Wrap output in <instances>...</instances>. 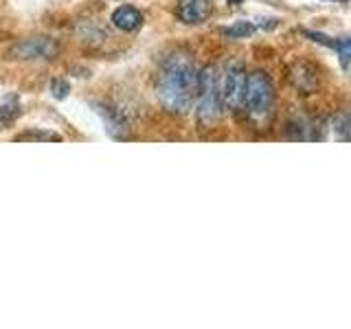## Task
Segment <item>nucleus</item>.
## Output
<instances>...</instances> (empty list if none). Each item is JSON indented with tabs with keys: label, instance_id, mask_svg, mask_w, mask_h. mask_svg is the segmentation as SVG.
<instances>
[{
	"label": "nucleus",
	"instance_id": "4",
	"mask_svg": "<svg viewBox=\"0 0 351 329\" xmlns=\"http://www.w3.org/2000/svg\"><path fill=\"white\" fill-rule=\"evenodd\" d=\"M244 86H246V69L241 62H230L222 75V101L228 108L244 106Z\"/></svg>",
	"mask_w": 351,
	"mask_h": 329
},
{
	"label": "nucleus",
	"instance_id": "7",
	"mask_svg": "<svg viewBox=\"0 0 351 329\" xmlns=\"http://www.w3.org/2000/svg\"><path fill=\"white\" fill-rule=\"evenodd\" d=\"M143 22H145V16H143L141 11L136 7H132V5L119 7V9H114V14H112V25L119 31H125V33L138 31L143 27Z\"/></svg>",
	"mask_w": 351,
	"mask_h": 329
},
{
	"label": "nucleus",
	"instance_id": "8",
	"mask_svg": "<svg viewBox=\"0 0 351 329\" xmlns=\"http://www.w3.org/2000/svg\"><path fill=\"white\" fill-rule=\"evenodd\" d=\"M20 114V99L16 95L5 97V101L0 103V121L3 123H11Z\"/></svg>",
	"mask_w": 351,
	"mask_h": 329
},
{
	"label": "nucleus",
	"instance_id": "3",
	"mask_svg": "<svg viewBox=\"0 0 351 329\" xmlns=\"http://www.w3.org/2000/svg\"><path fill=\"white\" fill-rule=\"evenodd\" d=\"M272 103H274V88L272 82L266 73L255 71L246 77V86H244V106L248 110V114L257 121L268 119L272 112Z\"/></svg>",
	"mask_w": 351,
	"mask_h": 329
},
{
	"label": "nucleus",
	"instance_id": "2",
	"mask_svg": "<svg viewBox=\"0 0 351 329\" xmlns=\"http://www.w3.org/2000/svg\"><path fill=\"white\" fill-rule=\"evenodd\" d=\"M197 121L202 125H213L222 117V75L215 66H206L197 80Z\"/></svg>",
	"mask_w": 351,
	"mask_h": 329
},
{
	"label": "nucleus",
	"instance_id": "12",
	"mask_svg": "<svg viewBox=\"0 0 351 329\" xmlns=\"http://www.w3.org/2000/svg\"><path fill=\"white\" fill-rule=\"evenodd\" d=\"M69 93H71L69 82H64V80H55V82L51 84V95H53L55 99H66V97H69Z\"/></svg>",
	"mask_w": 351,
	"mask_h": 329
},
{
	"label": "nucleus",
	"instance_id": "5",
	"mask_svg": "<svg viewBox=\"0 0 351 329\" xmlns=\"http://www.w3.org/2000/svg\"><path fill=\"white\" fill-rule=\"evenodd\" d=\"M55 55H58V44L49 38L22 40L11 49V58L16 60H53Z\"/></svg>",
	"mask_w": 351,
	"mask_h": 329
},
{
	"label": "nucleus",
	"instance_id": "1",
	"mask_svg": "<svg viewBox=\"0 0 351 329\" xmlns=\"http://www.w3.org/2000/svg\"><path fill=\"white\" fill-rule=\"evenodd\" d=\"M197 80H200V73H197L191 55L173 53L171 58H167L156 84V95L165 110L178 114L191 110L197 95Z\"/></svg>",
	"mask_w": 351,
	"mask_h": 329
},
{
	"label": "nucleus",
	"instance_id": "9",
	"mask_svg": "<svg viewBox=\"0 0 351 329\" xmlns=\"http://www.w3.org/2000/svg\"><path fill=\"white\" fill-rule=\"evenodd\" d=\"M222 33H224L226 38H230V40L248 38V36H252V33H255V25H252V22H246V20H239V22H235L233 27L222 29Z\"/></svg>",
	"mask_w": 351,
	"mask_h": 329
},
{
	"label": "nucleus",
	"instance_id": "10",
	"mask_svg": "<svg viewBox=\"0 0 351 329\" xmlns=\"http://www.w3.org/2000/svg\"><path fill=\"white\" fill-rule=\"evenodd\" d=\"M338 58H340V64H343V69L347 71L349 69V58H351V40L349 38H340L336 40V49Z\"/></svg>",
	"mask_w": 351,
	"mask_h": 329
},
{
	"label": "nucleus",
	"instance_id": "11",
	"mask_svg": "<svg viewBox=\"0 0 351 329\" xmlns=\"http://www.w3.org/2000/svg\"><path fill=\"white\" fill-rule=\"evenodd\" d=\"M18 141H62L60 134H53V132H25V134L16 136Z\"/></svg>",
	"mask_w": 351,
	"mask_h": 329
},
{
	"label": "nucleus",
	"instance_id": "6",
	"mask_svg": "<svg viewBox=\"0 0 351 329\" xmlns=\"http://www.w3.org/2000/svg\"><path fill=\"white\" fill-rule=\"evenodd\" d=\"M211 11H213L211 0H178L176 16L184 25H202L211 16Z\"/></svg>",
	"mask_w": 351,
	"mask_h": 329
}]
</instances>
